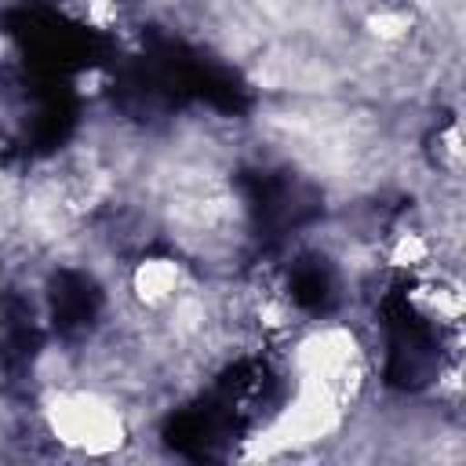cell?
<instances>
[{"label":"cell","mask_w":466,"mask_h":466,"mask_svg":"<svg viewBox=\"0 0 466 466\" xmlns=\"http://www.w3.org/2000/svg\"><path fill=\"white\" fill-rule=\"evenodd\" d=\"M47 433L80 455H113L127 441V419L98 390H58L44 408Z\"/></svg>","instance_id":"cell-1"},{"label":"cell","mask_w":466,"mask_h":466,"mask_svg":"<svg viewBox=\"0 0 466 466\" xmlns=\"http://www.w3.org/2000/svg\"><path fill=\"white\" fill-rule=\"evenodd\" d=\"M404 280V306L415 320L437 328L441 331H459V320H462V291L451 277L437 273L433 266L422 269V273H411V277H400Z\"/></svg>","instance_id":"cell-2"},{"label":"cell","mask_w":466,"mask_h":466,"mask_svg":"<svg viewBox=\"0 0 466 466\" xmlns=\"http://www.w3.org/2000/svg\"><path fill=\"white\" fill-rule=\"evenodd\" d=\"M127 288L142 309L160 313L186 295L189 273H186V262H178L175 255H142L127 273Z\"/></svg>","instance_id":"cell-3"},{"label":"cell","mask_w":466,"mask_h":466,"mask_svg":"<svg viewBox=\"0 0 466 466\" xmlns=\"http://www.w3.org/2000/svg\"><path fill=\"white\" fill-rule=\"evenodd\" d=\"M386 269H393L397 277H411L433 266V240L422 229H397L386 248H382Z\"/></svg>","instance_id":"cell-4"},{"label":"cell","mask_w":466,"mask_h":466,"mask_svg":"<svg viewBox=\"0 0 466 466\" xmlns=\"http://www.w3.org/2000/svg\"><path fill=\"white\" fill-rule=\"evenodd\" d=\"M411 29H415V15L404 4H379L364 15V33L375 44H386V47L404 44L411 36Z\"/></svg>","instance_id":"cell-5"},{"label":"cell","mask_w":466,"mask_h":466,"mask_svg":"<svg viewBox=\"0 0 466 466\" xmlns=\"http://www.w3.org/2000/svg\"><path fill=\"white\" fill-rule=\"evenodd\" d=\"M433 164H437V171L459 175V167H462V135H459L455 120L437 127V135H433Z\"/></svg>","instance_id":"cell-6"}]
</instances>
